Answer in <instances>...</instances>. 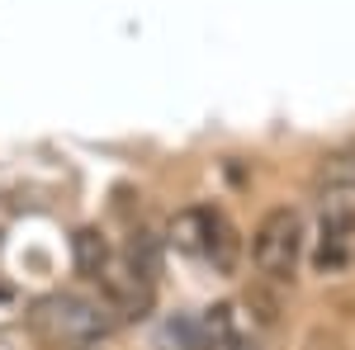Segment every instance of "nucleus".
Masks as SVG:
<instances>
[{
	"instance_id": "obj_2",
	"label": "nucleus",
	"mask_w": 355,
	"mask_h": 350,
	"mask_svg": "<svg viewBox=\"0 0 355 350\" xmlns=\"http://www.w3.org/2000/svg\"><path fill=\"white\" fill-rule=\"evenodd\" d=\"M251 261H256V270L266 279L289 284L303 261V218L294 209H270L261 218L256 237H251Z\"/></svg>"
},
{
	"instance_id": "obj_5",
	"label": "nucleus",
	"mask_w": 355,
	"mask_h": 350,
	"mask_svg": "<svg viewBox=\"0 0 355 350\" xmlns=\"http://www.w3.org/2000/svg\"><path fill=\"white\" fill-rule=\"evenodd\" d=\"M71 265H76V274H85V279H100V274L114 265L110 242H105L95 227H81V232L71 237Z\"/></svg>"
},
{
	"instance_id": "obj_4",
	"label": "nucleus",
	"mask_w": 355,
	"mask_h": 350,
	"mask_svg": "<svg viewBox=\"0 0 355 350\" xmlns=\"http://www.w3.org/2000/svg\"><path fill=\"white\" fill-rule=\"evenodd\" d=\"M199 261L218 270V274H232L242 265V237L232 227V218L223 209H204V242H199Z\"/></svg>"
},
{
	"instance_id": "obj_1",
	"label": "nucleus",
	"mask_w": 355,
	"mask_h": 350,
	"mask_svg": "<svg viewBox=\"0 0 355 350\" xmlns=\"http://www.w3.org/2000/svg\"><path fill=\"white\" fill-rule=\"evenodd\" d=\"M119 317L105 298H81V294H53L33 308V331L53 346H95L110 336Z\"/></svg>"
},
{
	"instance_id": "obj_3",
	"label": "nucleus",
	"mask_w": 355,
	"mask_h": 350,
	"mask_svg": "<svg viewBox=\"0 0 355 350\" xmlns=\"http://www.w3.org/2000/svg\"><path fill=\"white\" fill-rule=\"evenodd\" d=\"M318 218H322V237H351L355 232V152H336L322 161L313 180Z\"/></svg>"
}]
</instances>
